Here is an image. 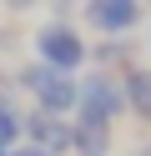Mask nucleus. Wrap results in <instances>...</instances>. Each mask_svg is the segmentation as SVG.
<instances>
[{"instance_id":"f257e3e1","label":"nucleus","mask_w":151,"mask_h":156,"mask_svg":"<svg viewBox=\"0 0 151 156\" xmlns=\"http://www.w3.org/2000/svg\"><path fill=\"white\" fill-rule=\"evenodd\" d=\"M20 86L35 91V106H40V111H50V116H70V111H76V101H81V81H76V76L50 71V66H40V61L20 71Z\"/></svg>"},{"instance_id":"9b49d317","label":"nucleus","mask_w":151,"mask_h":156,"mask_svg":"<svg viewBox=\"0 0 151 156\" xmlns=\"http://www.w3.org/2000/svg\"><path fill=\"white\" fill-rule=\"evenodd\" d=\"M5 5H30V0H5Z\"/></svg>"},{"instance_id":"7ed1b4c3","label":"nucleus","mask_w":151,"mask_h":156,"mask_svg":"<svg viewBox=\"0 0 151 156\" xmlns=\"http://www.w3.org/2000/svg\"><path fill=\"white\" fill-rule=\"evenodd\" d=\"M81 121H96V126H111L121 111H126V91H121V81H111L106 71L86 76L81 81V101H76Z\"/></svg>"},{"instance_id":"423d86ee","label":"nucleus","mask_w":151,"mask_h":156,"mask_svg":"<svg viewBox=\"0 0 151 156\" xmlns=\"http://www.w3.org/2000/svg\"><path fill=\"white\" fill-rule=\"evenodd\" d=\"M121 91H126V111H136L141 121L151 126V71L131 66V71L121 76Z\"/></svg>"},{"instance_id":"1a4fd4ad","label":"nucleus","mask_w":151,"mask_h":156,"mask_svg":"<svg viewBox=\"0 0 151 156\" xmlns=\"http://www.w3.org/2000/svg\"><path fill=\"white\" fill-rule=\"evenodd\" d=\"M96 61H106V66H116V61H126V45H121V41H106V45H101V51H96Z\"/></svg>"},{"instance_id":"6e6552de","label":"nucleus","mask_w":151,"mask_h":156,"mask_svg":"<svg viewBox=\"0 0 151 156\" xmlns=\"http://www.w3.org/2000/svg\"><path fill=\"white\" fill-rule=\"evenodd\" d=\"M15 141H20V116L0 101V151H15Z\"/></svg>"},{"instance_id":"39448f33","label":"nucleus","mask_w":151,"mask_h":156,"mask_svg":"<svg viewBox=\"0 0 151 156\" xmlns=\"http://www.w3.org/2000/svg\"><path fill=\"white\" fill-rule=\"evenodd\" d=\"M20 131H30V146H40V151H70V131H76V126L66 121V116H50V111H30L25 121H20Z\"/></svg>"},{"instance_id":"ddd939ff","label":"nucleus","mask_w":151,"mask_h":156,"mask_svg":"<svg viewBox=\"0 0 151 156\" xmlns=\"http://www.w3.org/2000/svg\"><path fill=\"white\" fill-rule=\"evenodd\" d=\"M0 156H10V151H0Z\"/></svg>"},{"instance_id":"9d476101","label":"nucleus","mask_w":151,"mask_h":156,"mask_svg":"<svg viewBox=\"0 0 151 156\" xmlns=\"http://www.w3.org/2000/svg\"><path fill=\"white\" fill-rule=\"evenodd\" d=\"M10 156H45V151H40V146H15Z\"/></svg>"},{"instance_id":"f03ea898","label":"nucleus","mask_w":151,"mask_h":156,"mask_svg":"<svg viewBox=\"0 0 151 156\" xmlns=\"http://www.w3.org/2000/svg\"><path fill=\"white\" fill-rule=\"evenodd\" d=\"M35 55H40V66H50V71H76L81 61H86V41H81V30L76 25H66V20H45L35 30Z\"/></svg>"},{"instance_id":"20e7f679","label":"nucleus","mask_w":151,"mask_h":156,"mask_svg":"<svg viewBox=\"0 0 151 156\" xmlns=\"http://www.w3.org/2000/svg\"><path fill=\"white\" fill-rule=\"evenodd\" d=\"M86 20L101 35H126L141 20V0H86Z\"/></svg>"},{"instance_id":"f8f14e48","label":"nucleus","mask_w":151,"mask_h":156,"mask_svg":"<svg viewBox=\"0 0 151 156\" xmlns=\"http://www.w3.org/2000/svg\"><path fill=\"white\" fill-rule=\"evenodd\" d=\"M56 5H70V0H56Z\"/></svg>"},{"instance_id":"0eeeda50","label":"nucleus","mask_w":151,"mask_h":156,"mask_svg":"<svg viewBox=\"0 0 151 156\" xmlns=\"http://www.w3.org/2000/svg\"><path fill=\"white\" fill-rule=\"evenodd\" d=\"M70 151H81V156H106V151H111V126L76 121V131H70Z\"/></svg>"}]
</instances>
